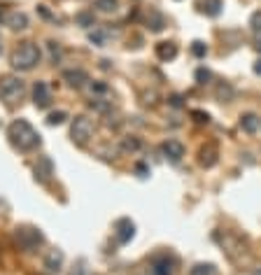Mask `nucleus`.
<instances>
[{
	"mask_svg": "<svg viewBox=\"0 0 261 275\" xmlns=\"http://www.w3.org/2000/svg\"><path fill=\"white\" fill-rule=\"evenodd\" d=\"M7 138L10 142L21 152H31V149L40 147V133L26 121V119H14L7 128Z\"/></svg>",
	"mask_w": 261,
	"mask_h": 275,
	"instance_id": "1",
	"label": "nucleus"
},
{
	"mask_svg": "<svg viewBox=\"0 0 261 275\" xmlns=\"http://www.w3.org/2000/svg\"><path fill=\"white\" fill-rule=\"evenodd\" d=\"M42 54H40V47L35 42H21L14 54H12V68L17 70H33L35 65L40 63Z\"/></svg>",
	"mask_w": 261,
	"mask_h": 275,
	"instance_id": "2",
	"label": "nucleus"
},
{
	"mask_svg": "<svg viewBox=\"0 0 261 275\" xmlns=\"http://www.w3.org/2000/svg\"><path fill=\"white\" fill-rule=\"evenodd\" d=\"M14 243L19 245V250H23V252H35L44 243V236L35 226H17L14 229Z\"/></svg>",
	"mask_w": 261,
	"mask_h": 275,
	"instance_id": "3",
	"label": "nucleus"
},
{
	"mask_svg": "<svg viewBox=\"0 0 261 275\" xmlns=\"http://www.w3.org/2000/svg\"><path fill=\"white\" fill-rule=\"evenodd\" d=\"M23 91H26V84H23V79L19 77H2L0 79V100H5L7 105H14V103H19L21 98H23Z\"/></svg>",
	"mask_w": 261,
	"mask_h": 275,
	"instance_id": "4",
	"label": "nucleus"
},
{
	"mask_svg": "<svg viewBox=\"0 0 261 275\" xmlns=\"http://www.w3.org/2000/svg\"><path fill=\"white\" fill-rule=\"evenodd\" d=\"M70 138H73L75 145H80V147H84L91 138H94V121L89 119V117H75L73 119V126H70Z\"/></svg>",
	"mask_w": 261,
	"mask_h": 275,
	"instance_id": "5",
	"label": "nucleus"
},
{
	"mask_svg": "<svg viewBox=\"0 0 261 275\" xmlns=\"http://www.w3.org/2000/svg\"><path fill=\"white\" fill-rule=\"evenodd\" d=\"M133 236H136V222L131 219V217H119L115 222V238L119 245H126L133 240Z\"/></svg>",
	"mask_w": 261,
	"mask_h": 275,
	"instance_id": "6",
	"label": "nucleus"
},
{
	"mask_svg": "<svg viewBox=\"0 0 261 275\" xmlns=\"http://www.w3.org/2000/svg\"><path fill=\"white\" fill-rule=\"evenodd\" d=\"M149 273L152 275H175V259L168 254H157L149 264Z\"/></svg>",
	"mask_w": 261,
	"mask_h": 275,
	"instance_id": "7",
	"label": "nucleus"
},
{
	"mask_svg": "<svg viewBox=\"0 0 261 275\" xmlns=\"http://www.w3.org/2000/svg\"><path fill=\"white\" fill-rule=\"evenodd\" d=\"M220 161V147L215 142H205L199 149V166L201 168H215Z\"/></svg>",
	"mask_w": 261,
	"mask_h": 275,
	"instance_id": "8",
	"label": "nucleus"
},
{
	"mask_svg": "<svg viewBox=\"0 0 261 275\" xmlns=\"http://www.w3.org/2000/svg\"><path fill=\"white\" fill-rule=\"evenodd\" d=\"M33 175H35V180L40 182V184H47V182L52 180L54 175V163L49 157H40L38 163L33 166Z\"/></svg>",
	"mask_w": 261,
	"mask_h": 275,
	"instance_id": "9",
	"label": "nucleus"
},
{
	"mask_svg": "<svg viewBox=\"0 0 261 275\" xmlns=\"http://www.w3.org/2000/svg\"><path fill=\"white\" fill-rule=\"evenodd\" d=\"M0 19L5 21V26H10L12 31H26L28 28V17L23 12L10 10V12H5V14H0Z\"/></svg>",
	"mask_w": 261,
	"mask_h": 275,
	"instance_id": "10",
	"label": "nucleus"
},
{
	"mask_svg": "<svg viewBox=\"0 0 261 275\" xmlns=\"http://www.w3.org/2000/svg\"><path fill=\"white\" fill-rule=\"evenodd\" d=\"M161 152H163V157H166L170 163H180V161L184 159V145H182L180 140H166V142L161 145Z\"/></svg>",
	"mask_w": 261,
	"mask_h": 275,
	"instance_id": "11",
	"label": "nucleus"
},
{
	"mask_svg": "<svg viewBox=\"0 0 261 275\" xmlns=\"http://www.w3.org/2000/svg\"><path fill=\"white\" fill-rule=\"evenodd\" d=\"M33 103H35V107H40V110L49 107L52 94H49V86L44 84V82H35V86H33Z\"/></svg>",
	"mask_w": 261,
	"mask_h": 275,
	"instance_id": "12",
	"label": "nucleus"
},
{
	"mask_svg": "<svg viewBox=\"0 0 261 275\" xmlns=\"http://www.w3.org/2000/svg\"><path fill=\"white\" fill-rule=\"evenodd\" d=\"M63 79L68 82V86H73V89H82L89 82V75L84 73L82 68H70V70L63 73Z\"/></svg>",
	"mask_w": 261,
	"mask_h": 275,
	"instance_id": "13",
	"label": "nucleus"
},
{
	"mask_svg": "<svg viewBox=\"0 0 261 275\" xmlns=\"http://www.w3.org/2000/svg\"><path fill=\"white\" fill-rule=\"evenodd\" d=\"M199 10L205 14V17H220L221 10H224V2L221 0H199Z\"/></svg>",
	"mask_w": 261,
	"mask_h": 275,
	"instance_id": "14",
	"label": "nucleus"
},
{
	"mask_svg": "<svg viewBox=\"0 0 261 275\" xmlns=\"http://www.w3.org/2000/svg\"><path fill=\"white\" fill-rule=\"evenodd\" d=\"M154 52H157L159 61H173V59L178 56V44L175 42H159Z\"/></svg>",
	"mask_w": 261,
	"mask_h": 275,
	"instance_id": "15",
	"label": "nucleus"
},
{
	"mask_svg": "<svg viewBox=\"0 0 261 275\" xmlns=\"http://www.w3.org/2000/svg\"><path fill=\"white\" fill-rule=\"evenodd\" d=\"M44 268L49 271V273H59L63 268V252L61 250H52V252L47 254V259H44Z\"/></svg>",
	"mask_w": 261,
	"mask_h": 275,
	"instance_id": "16",
	"label": "nucleus"
},
{
	"mask_svg": "<svg viewBox=\"0 0 261 275\" xmlns=\"http://www.w3.org/2000/svg\"><path fill=\"white\" fill-rule=\"evenodd\" d=\"M147 28L152 33H161L166 28V19H163V14L159 10H149V14H147Z\"/></svg>",
	"mask_w": 261,
	"mask_h": 275,
	"instance_id": "17",
	"label": "nucleus"
},
{
	"mask_svg": "<svg viewBox=\"0 0 261 275\" xmlns=\"http://www.w3.org/2000/svg\"><path fill=\"white\" fill-rule=\"evenodd\" d=\"M261 126V119L257 115H252V112H247V115L241 117V128L245 131V133H257Z\"/></svg>",
	"mask_w": 261,
	"mask_h": 275,
	"instance_id": "18",
	"label": "nucleus"
},
{
	"mask_svg": "<svg viewBox=\"0 0 261 275\" xmlns=\"http://www.w3.org/2000/svg\"><path fill=\"white\" fill-rule=\"evenodd\" d=\"M189 275H217L215 264H194L189 268Z\"/></svg>",
	"mask_w": 261,
	"mask_h": 275,
	"instance_id": "19",
	"label": "nucleus"
},
{
	"mask_svg": "<svg viewBox=\"0 0 261 275\" xmlns=\"http://www.w3.org/2000/svg\"><path fill=\"white\" fill-rule=\"evenodd\" d=\"M75 21L80 23L82 28H91L96 23V17H94V12H80V14L75 17Z\"/></svg>",
	"mask_w": 261,
	"mask_h": 275,
	"instance_id": "20",
	"label": "nucleus"
},
{
	"mask_svg": "<svg viewBox=\"0 0 261 275\" xmlns=\"http://www.w3.org/2000/svg\"><path fill=\"white\" fill-rule=\"evenodd\" d=\"M217 100H221V103L233 100V86L231 84H220L217 86Z\"/></svg>",
	"mask_w": 261,
	"mask_h": 275,
	"instance_id": "21",
	"label": "nucleus"
},
{
	"mask_svg": "<svg viewBox=\"0 0 261 275\" xmlns=\"http://www.w3.org/2000/svg\"><path fill=\"white\" fill-rule=\"evenodd\" d=\"M70 275H94L91 273V268H89V261L86 259H77L73 266V271H70Z\"/></svg>",
	"mask_w": 261,
	"mask_h": 275,
	"instance_id": "22",
	"label": "nucleus"
},
{
	"mask_svg": "<svg viewBox=\"0 0 261 275\" xmlns=\"http://www.w3.org/2000/svg\"><path fill=\"white\" fill-rule=\"evenodd\" d=\"M89 107H91V110H96V112H100V115H105V112H110V110H112V103H110V100L94 98V100L89 103Z\"/></svg>",
	"mask_w": 261,
	"mask_h": 275,
	"instance_id": "23",
	"label": "nucleus"
},
{
	"mask_svg": "<svg viewBox=\"0 0 261 275\" xmlns=\"http://www.w3.org/2000/svg\"><path fill=\"white\" fill-rule=\"evenodd\" d=\"M105 40H107V35H105V31H100V28H96V31L89 33V42L96 44V47H105Z\"/></svg>",
	"mask_w": 261,
	"mask_h": 275,
	"instance_id": "24",
	"label": "nucleus"
},
{
	"mask_svg": "<svg viewBox=\"0 0 261 275\" xmlns=\"http://www.w3.org/2000/svg\"><path fill=\"white\" fill-rule=\"evenodd\" d=\"M191 54L196 56V59H205L208 56V44L196 40V42H191Z\"/></svg>",
	"mask_w": 261,
	"mask_h": 275,
	"instance_id": "25",
	"label": "nucleus"
},
{
	"mask_svg": "<svg viewBox=\"0 0 261 275\" xmlns=\"http://www.w3.org/2000/svg\"><path fill=\"white\" fill-rule=\"evenodd\" d=\"M65 119H68V115H65L63 110H59V112H52V115L47 117V124H49V126H61Z\"/></svg>",
	"mask_w": 261,
	"mask_h": 275,
	"instance_id": "26",
	"label": "nucleus"
},
{
	"mask_svg": "<svg viewBox=\"0 0 261 275\" xmlns=\"http://www.w3.org/2000/svg\"><path fill=\"white\" fill-rule=\"evenodd\" d=\"M121 147H124V152H138V149L142 147V142H140L138 138H126Z\"/></svg>",
	"mask_w": 261,
	"mask_h": 275,
	"instance_id": "27",
	"label": "nucleus"
},
{
	"mask_svg": "<svg viewBox=\"0 0 261 275\" xmlns=\"http://www.w3.org/2000/svg\"><path fill=\"white\" fill-rule=\"evenodd\" d=\"M194 77H196V82H199V84H208L210 79H212V73H210L208 68H199Z\"/></svg>",
	"mask_w": 261,
	"mask_h": 275,
	"instance_id": "28",
	"label": "nucleus"
},
{
	"mask_svg": "<svg viewBox=\"0 0 261 275\" xmlns=\"http://www.w3.org/2000/svg\"><path fill=\"white\" fill-rule=\"evenodd\" d=\"M191 119H194L196 124H210V115L203 112V110H191Z\"/></svg>",
	"mask_w": 261,
	"mask_h": 275,
	"instance_id": "29",
	"label": "nucleus"
},
{
	"mask_svg": "<svg viewBox=\"0 0 261 275\" xmlns=\"http://www.w3.org/2000/svg\"><path fill=\"white\" fill-rule=\"evenodd\" d=\"M96 7H98L100 12H115L117 10V2H115V0H98V2H96Z\"/></svg>",
	"mask_w": 261,
	"mask_h": 275,
	"instance_id": "30",
	"label": "nucleus"
},
{
	"mask_svg": "<svg viewBox=\"0 0 261 275\" xmlns=\"http://www.w3.org/2000/svg\"><path fill=\"white\" fill-rule=\"evenodd\" d=\"M250 28L254 33H261V10H257L254 14L250 17Z\"/></svg>",
	"mask_w": 261,
	"mask_h": 275,
	"instance_id": "31",
	"label": "nucleus"
},
{
	"mask_svg": "<svg viewBox=\"0 0 261 275\" xmlns=\"http://www.w3.org/2000/svg\"><path fill=\"white\" fill-rule=\"evenodd\" d=\"M47 47H49V54H52V61L59 63V61H61V47L56 42H47Z\"/></svg>",
	"mask_w": 261,
	"mask_h": 275,
	"instance_id": "32",
	"label": "nucleus"
},
{
	"mask_svg": "<svg viewBox=\"0 0 261 275\" xmlns=\"http://www.w3.org/2000/svg\"><path fill=\"white\" fill-rule=\"evenodd\" d=\"M136 175L140 177V180H147V177H149V166H147V163H142V161H140V163H136Z\"/></svg>",
	"mask_w": 261,
	"mask_h": 275,
	"instance_id": "33",
	"label": "nucleus"
},
{
	"mask_svg": "<svg viewBox=\"0 0 261 275\" xmlns=\"http://www.w3.org/2000/svg\"><path fill=\"white\" fill-rule=\"evenodd\" d=\"M168 105L170 107H175V110H180V107L184 105V98L180 94H173V96H168Z\"/></svg>",
	"mask_w": 261,
	"mask_h": 275,
	"instance_id": "34",
	"label": "nucleus"
},
{
	"mask_svg": "<svg viewBox=\"0 0 261 275\" xmlns=\"http://www.w3.org/2000/svg\"><path fill=\"white\" fill-rule=\"evenodd\" d=\"M91 89H94V94H105V91H107V84H105V82H94Z\"/></svg>",
	"mask_w": 261,
	"mask_h": 275,
	"instance_id": "35",
	"label": "nucleus"
},
{
	"mask_svg": "<svg viewBox=\"0 0 261 275\" xmlns=\"http://www.w3.org/2000/svg\"><path fill=\"white\" fill-rule=\"evenodd\" d=\"M252 70H254V75H261V59L257 61V63H254V68H252Z\"/></svg>",
	"mask_w": 261,
	"mask_h": 275,
	"instance_id": "36",
	"label": "nucleus"
},
{
	"mask_svg": "<svg viewBox=\"0 0 261 275\" xmlns=\"http://www.w3.org/2000/svg\"><path fill=\"white\" fill-rule=\"evenodd\" d=\"M252 275H261V268H257V271H254V273H252Z\"/></svg>",
	"mask_w": 261,
	"mask_h": 275,
	"instance_id": "37",
	"label": "nucleus"
},
{
	"mask_svg": "<svg viewBox=\"0 0 261 275\" xmlns=\"http://www.w3.org/2000/svg\"><path fill=\"white\" fill-rule=\"evenodd\" d=\"M257 49H259V52H261V40H259V42H257Z\"/></svg>",
	"mask_w": 261,
	"mask_h": 275,
	"instance_id": "38",
	"label": "nucleus"
},
{
	"mask_svg": "<svg viewBox=\"0 0 261 275\" xmlns=\"http://www.w3.org/2000/svg\"><path fill=\"white\" fill-rule=\"evenodd\" d=\"M0 52H2V44H0Z\"/></svg>",
	"mask_w": 261,
	"mask_h": 275,
	"instance_id": "39",
	"label": "nucleus"
}]
</instances>
